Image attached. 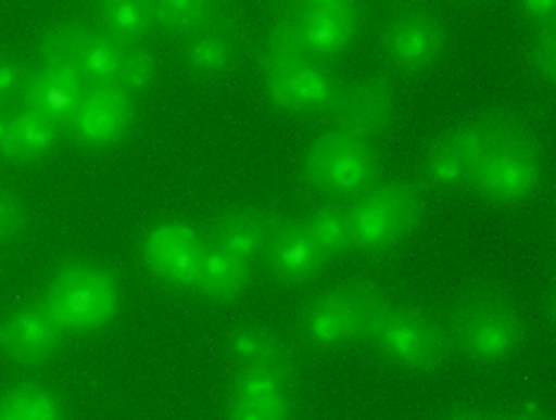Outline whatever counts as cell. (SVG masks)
<instances>
[{
	"label": "cell",
	"mask_w": 556,
	"mask_h": 420,
	"mask_svg": "<svg viewBox=\"0 0 556 420\" xmlns=\"http://www.w3.org/2000/svg\"><path fill=\"white\" fill-rule=\"evenodd\" d=\"M450 328L462 349L476 361H504L523 342V318L500 287L473 284L458 292Z\"/></svg>",
	"instance_id": "obj_1"
},
{
	"label": "cell",
	"mask_w": 556,
	"mask_h": 420,
	"mask_svg": "<svg viewBox=\"0 0 556 420\" xmlns=\"http://www.w3.org/2000/svg\"><path fill=\"white\" fill-rule=\"evenodd\" d=\"M46 308L63 332L89 334L113 320L119 306L115 275L89 258H75L60 266L43 296Z\"/></svg>",
	"instance_id": "obj_2"
},
{
	"label": "cell",
	"mask_w": 556,
	"mask_h": 420,
	"mask_svg": "<svg viewBox=\"0 0 556 420\" xmlns=\"http://www.w3.org/2000/svg\"><path fill=\"white\" fill-rule=\"evenodd\" d=\"M538 179L540 153L533 129L521 115L506 111L497 137L482 153L468 184L490 199L518 201L535 189Z\"/></svg>",
	"instance_id": "obj_3"
},
{
	"label": "cell",
	"mask_w": 556,
	"mask_h": 420,
	"mask_svg": "<svg viewBox=\"0 0 556 420\" xmlns=\"http://www.w3.org/2000/svg\"><path fill=\"white\" fill-rule=\"evenodd\" d=\"M387 298L370 282H349L311 298L301 316V332L320 349L340 346L356 338H370V330Z\"/></svg>",
	"instance_id": "obj_4"
},
{
	"label": "cell",
	"mask_w": 556,
	"mask_h": 420,
	"mask_svg": "<svg viewBox=\"0 0 556 420\" xmlns=\"http://www.w3.org/2000/svg\"><path fill=\"white\" fill-rule=\"evenodd\" d=\"M420 189L406 179H392L366 191L349 208L354 246L366 251L390 249L416 230L422 218Z\"/></svg>",
	"instance_id": "obj_5"
},
{
	"label": "cell",
	"mask_w": 556,
	"mask_h": 420,
	"mask_svg": "<svg viewBox=\"0 0 556 420\" xmlns=\"http://www.w3.org/2000/svg\"><path fill=\"white\" fill-rule=\"evenodd\" d=\"M370 340L390 361L408 370H434L446 356L442 328L416 306L387 302L370 330Z\"/></svg>",
	"instance_id": "obj_6"
},
{
	"label": "cell",
	"mask_w": 556,
	"mask_h": 420,
	"mask_svg": "<svg viewBox=\"0 0 556 420\" xmlns=\"http://www.w3.org/2000/svg\"><path fill=\"white\" fill-rule=\"evenodd\" d=\"M301 167L308 182L318 189L354 194L370 184L378 161L366 139L332 129L308 143Z\"/></svg>",
	"instance_id": "obj_7"
},
{
	"label": "cell",
	"mask_w": 556,
	"mask_h": 420,
	"mask_svg": "<svg viewBox=\"0 0 556 420\" xmlns=\"http://www.w3.org/2000/svg\"><path fill=\"white\" fill-rule=\"evenodd\" d=\"M506 111L485 113L466 119V123L446 129L422 153V170L438 184L468 182L482 153L504 123Z\"/></svg>",
	"instance_id": "obj_8"
},
{
	"label": "cell",
	"mask_w": 556,
	"mask_h": 420,
	"mask_svg": "<svg viewBox=\"0 0 556 420\" xmlns=\"http://www.w3.org/2000/svg\"><path fill=\"white\" fill-rule=\"evenodd\" d=\"M205 242L187 220L165 218L153 222L141 239V256L161 280L173 287H193L205 258Z\"/></svg>",
	"instance_id": "obj_9"
},
{
	"label": "cell",
	"mask_w": 556,
	"mask_h": 420,
	"mask_svg": "<svg viewBox=\"0 0 556 420\" xmlns=\"http://www.w3.org/2000/svg\"><path fill=\"white\" fill-rule=\"evenodd\" d=\"M446 29L430 8L404 5L382 24V48L402 69H422L442 53Z\"/></svg>",
	"instance_id": "obj_10"
},
{
	"label": "cell",
	"mask_w": 556,
	"mask_h": 420,
	"mask_svg": "<svg viewBox=\"0 0 556 420\" xmlns=\"http://www.w3.org/2000/svg\"><path fill=\"white\" fill-rule=\"evenodd\" d=\"M332 111L337 125L349 135L361 139L378 137L390 127L396 111L392 84L380 77H358L346 81L344 87L337 89Z\"/></svg>",
	"instance_id": "obj_11"
},
{
	"label": "cell",
	"mask_w": 556,
	"mask_h": 420,
	"mask_svg": "<svg viewBox=\"0 0 556 420\" xmlns=\"http://www.w3.org/2000/svg\"><path fill=\"white\" fill-rule=\"evenodd\" d=\"M63 328L43 302H24L10 308L0 326V344L12 364L39 366L58 349Z\"/></svg>",
	"instance_id": "obj_12"
},
{
	"label": "cell",
	"mask_w": 556,
	"mask_h": 420,
	"mask_svg": "<svg viewBox=\"0 0 556 420\" xmlns=\"http://www.w3.org/2000/svg\"><path fill=\"white\" fill-rule=\"evenodd\" d=\"M135 105L131 96L117 81L93 84L84 91L77 111L70 117L75 137L89 147H105L125 135Z\"/></svg>",
	"instance_id": "obj_13"
},
{
	"label": "cell",
	"mask_w": 556,
	"mask_h": 420,
	"mask_svg": "<svg viewBox=\"0 0 556 420\" xmlns=\"http://www.w3.org/2000/svg\"><path fill=\"white\" fill-rule=\"evenodd\" d=\"M265 260L277 280L299 284L316 278L328 254L316 244L304 222H277L265 246Z\"/></svg>",
	"instance_id": "obj_14"
},
{
	"label": "cell",
	"mask_w": 556,
	"mask_h": 420,
	"mask_svg": "<svg viewBox=\"0 0 556 420\" xmlns=\"http://www.w3.org/2000/svg\"><path fill=\"white\" fill-rule=\"evenodd\" d=\"M294 20L311 53L330 55L342 51L358 31V8L349 0H308L299 5Z\"/></svg>",
	"instance_id": "obj_15"
},
{
	"label": "cell",
	"mask_w": 556,
	"mask_h": 420,
	"mask_svg": "<svg viewBox=\"0 0 556 420\" xmlns=\"http://www.w3.org/2000/svg\"><path fill=\"white\" fill-rule=\"evenodd\" d=\"M84 77L75 67L41 63L36 69H31L24 81L22 99L24 107H31L36 113H43L55 123H70L72 113L77 111V105L84 96Z\"/></svg>",
	"instance_id": "obj_16"
},
{
	"label": "cell",
	"mask_w": 556,
	"mask_h": 420,
	"mask_svg": "<svg viewBox=\"0 0 556 420\" xmlns=\"http://www.w3.org/2000/svg\"><path fill=\"white\" fill-rule=\"evenodd\" d=\"M268 96L289 111H320L334 103L337 87L328 72L311 60L270 69L265 77Z\"/></svg>",
	"instance_id": "obj_17"
},
{
	"label": "cell",
	"mask_w": 556,
	"mask_h": 420,
	"mask_svg": "<svg viewBox=\"0 0 556 420\" xmlns=\"http://www.w3.org/2000/svg\"><path fill=\"white\" fill-rule=\"evenodd\" d=\"M287 411V382L282 378L263 368H241L229 394L227 420H285Z\"/></svg>",
	"instance_id": "obj_18"
},
{
	"label": "cell",
	"mask_w": 556,
	"mask_h": 420,
	"mask_svg": "<svg viewBox=\"0 0 556 420\" xmlns=\"http://www.w3.org/2000/svg\"><path fill=\"white\" fill-rule=\"evenodd\" d=\"M275 227L277 222L258 206H232L211 222V246L249 260L265 251Z\"/></svg>",
	"instance_id": "obj_19"
},
{
	"label": "cell",
	"mask_w": 556,
	"mask_h": 420,
	"mask_svg": "<svg viewBox=\"0 0 556 420\" xmlns=\"http://www.w3.org/2000/svg\"><path fill=\"white\" fill-rule=\"evenodd\" d=\"M58 123L31 107H20L0 125V147L3 158L12 163H29L41 158L55 143Z\"/></svg>",
	"instance_id": "obj_20"
},
{
	"label": "cell",
	"mask_w": 556,
	"mask_h": 420,
	"mask_svg": "<svg viewBox=\"0 0 556 420\" xmlns=\"http://www.w3.org/2000/svg\"><path fill=\"white\" fill-rule=\"evenodd\" d=\"M227 346L239 361L247 366L270 370L277 378H282L287 385L294 376L292 368V356L285 342L277 338V334L268 328L261 326H241L227 338Z\"/></svg>",
	"instance_id": "obj_21"
},
{
	"label": "cell",
	"mask_w": 556,
	"mask_h": 420,
	"mask_svg": "<svg viewBox=\"0 0 556 420\" xmlns=\"http://www.w3.org/2000/svg\"><path fill=\"white\" fill-rule=\"evenodd\" d=\"M249 260L229 254L217 246H208L201 263L197 290L211 302H232L249 284Z\"/></svg>",
	"instance_id": "obj_22"
},
{
	"label": "cell",
	"mask_w": 556,
	"mask_h": 420,
	"mask_svg": "<svg viewBox=\"0 0 556 420\" xmlns=\"http://www.w3.org/2000/svg\"><path fill=\"white\" fill-rule=\"evenodd\" d=\"M93 31L96 29H91L87 22L77 17H63L51 22L39 36L41 60L43 63L79 69L84 51H87V43Z\"/></svg>",
	"instance_id": "obj_23"
},
{
	"label": "cell",
	"mask_w": 556,
	"mask_h": 420,
	"mask_svg": "<svg viewBox=\"0 0 556 420\" xmlns=\"http://www.w3.org/2000/svg\"><path fill=\"white\" fill-rule=\"evenodd\" d=\"M0 420H63V406L48 387L17 382L3 392Z\"/></svg>",
	"instance_id": "obj_24"
},
{
	"label": "cell",
	"mask_w": 556,
	"mask_h": 420,
	"mask_svg": "<svg viewBox=\"0 0 556 420\" xmlns=\"http://www.w3.org/2000/svg\"><path fill=\"white\" fill-rule=\"evenodd\" d=\"M308 53H311L308 43L294 17H285L280 22H275L273 27L265 31L258 48L261 63L268 72L301 63V60H308Z\"/></svg>",
	"instance_id": "obj_25"
},
{
	"label": "cell",
	"mask_w": 556,
	"mask_h": 420,
	"mask_svg": "<svg viewBox=\"0 0 556 420\" xmlns=\"http://www.w3.org/2000/svg\"><path fill=\"white\" fill-rule=\"evenodd\" d=\"M96 10L105 29L123 41H137L155 22V3L149 0H103Z\"/></svg>",
	"instance_id": "obj_26"
},
{
	"label": "cell",
	"mask_w": 556,
	"mask_h": 420,
	"mask_svg": "<svg viewBox=\"0 0 556 420\" xmlns=\"http://www.w3.org/2000/svg\"><path fill=\"white\" fill-rule=\"evenodd\" d=\"M119 53H123V39H117V36L108 29H96L81 58V77L91 79L93 84L115 81Z\"/></svg>",
	"instance_id": "obj_27"
},
{
	"label": "cell",
	"mask_w": 556,
	"mask_h": 420,
	"mask_svg": "<svg viewBox=\"0 0 556 420\" xmlns=\"http://www.w3.org/2000/svg\"><path fill=\"white\" fill-rule=\"evenodd\" d=\"M306 230L316 239V244L325 254H340L346 246L354 244L352 225H349V213L337 206H323L313 211L304 220Z\"/></svg>",
	"instance_id": "obj_28"
},
{
	"label": "cell",
	"mask_w": 556,
	"mask_h": 420,
	"mask_svg": "<svg viewBox=\"0 0 556 420\" xmlns=\"http://www.w3.org/2000/svg\"><path fill=\"white\" fill-rule=\"evenodd\" d=\"M229 60H232V46L217 31L193 34L185 43V63L201 75H215L227 67Z\"/></svg>",
	"instance_id": "obj_29"
},
{
	"label": "cell",
	"mask_w": 556,
	"mask_h": 420,
	"mask_svg": "<svg viewBox=\"0 0 556 420\" xmlns=\"http://www.w3.org/2000/svg\"><path fill=\"white\" fill-rule=\"evenodd\" d=\"M155 69H159V63H155V55L149 46H143L141 41H123V53H119L115 75L119 87H125L127 91L143 89L153 81Z\"/></svg>",
	"instance_id": "obj_30"
},
{
	"label": "cell",
	"mask_w": 556,
	"mask_h": 420,
	"mask_svg": "<svg viewBox=\"0 0 556 420\" xmlns=\"http://www.w3.org/2000/svg\"><path fill=\"white\" fill-rule=\"evenodd\" d=\"M215 17V8L205 0H159L155 24L167 29H197Z\"/></svg>",
	"instance_id": "obj_31"
},
{
	"label": "cell",
	"mask_w": 556,
	"mask_h": 420,
	"mask_svg": "<svg viewBox=\"0 0 556 420\" xmlns=\"http://www.w3.org/2000/svg\"><path fill=\"white\" fill-rule=\"evenodd\" d=\"M530 58H533V67L538 75L545 81L556 84V24L540 29Z\"/></svg>",
	"instance_id": "obj_32"
},
{
	"label": "cell",
	"mask_w": 556,
	"mask_h": 420,
	"mask_svg": "<svg viewBox=\"0 0 556 420\" xmlns=\"http://www.w3.org/2000/svg\"><path fill=\"white\" fill-rule=\"evenodd\" d=\"M24 215L27 213H24V203L17 191L3 187V194H0V237H15L24 227Z\"/></svg>",
	"instance_id": "obj_33"
},
{
	"label": "cell",
	"mask_w": 556,
	"mask_h": 420,
	"mask_svg": "<svg viewBox=\"0 0 556 420\" xmlns=\"http://www.w3.org/2000/svg\"><path fill=\"white\" fill-rule=\"evenodd\" d=\"M24 81H27V75H24V67L20 65L17 55L3 53V58H0V91H3L5 99L20 87L24 89Z\"/></svg>",
	"instance_id": "obj_34"
},
{
	"label": "cell",
	"mask_w": 556,
	"mask_h": 420,
	"mask_svg": "<svg viewBox=\"0 0 556 420\" xmlns=\"http://www.w3.org/2000/svg\"><path fill=\"white\" fill-rule=\"evenodd\" d=\"M521 10L530 20L540 24V29L556 24V0H526Z\"/></svg>",
	"instance_id": "obj_35"
},
{
	"label": "cell",
	"mask_w": 556,
	"mask_h": 420,
	"mask_svg": "<svg viewBox=\"0 0 556 420\" xmlns=\"http://www.w3.org/2000/svg\"><path fill=\"white\" fill-rule=\"evenodd\" d=\"M504 420H554V418L538 404H521Z\"/></svg>",
	"instance_id": "obj_36"
},
{
	"label": "cell",
	"mask_w": 556,
	"mask_h": 420,
	"mask_svg": "<svg viewBox=\"0 0 556 420\" xmlns=\"http://www.w3.org/2000/svg\"><path fill=\"white\" fill-rule=\"evenodd\" d=\"M442 420H504V418H492L488 413H478V411H456L444 416Z\"/></svg>",
	"instance_id": "obj_37"
},
{
	"label": "cell",
	"mask_w": 556,
	"mask_h": 420,
	"mask_svg": "<svg viewBox=\"0 0 556 420\" xmlns=\"http://www.w3.org/2000/svg\"><path fill=\"white\" fill-rule=\"evenodd\" d=\"M554 318H556V294H554Z\"/></svg>",
	"instance_id": "obj_38"
}]
</instances>
